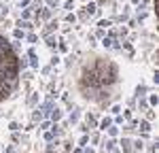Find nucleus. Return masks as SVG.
<instances>
[{
    "mask_svg": "<svg viewBox=\"0 0 159 153\" xmlns=\"http://www.w3.org/2000/svg\"><path fill=\"white\" fill-rule=\"evenodd\" d=\"M17 83V58L11 45L0 36V102L13 91Z\"/></svg>",
    "mask_w": 159,
    "mask_h": 153,
    "instance_id": "nucleus-1",
    "label": "nucleus"
}]
</instances>
